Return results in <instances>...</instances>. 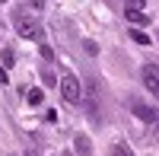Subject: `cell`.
<instances>
[{
	"mask_svg": "<svg viewBox=\"0 0 159 156\" xmlns=\"http://www.w3.org/2000/svg\"><path fill=\"white\" fill-rule=\"evenodd\" d=\"M13 25H16L19 38H29V42H42L45 38L42 22H38L35 16H29V13H16V16H13Z\"/></svg>",
	"mask_w": 159,
	"mask_h": 156,
	"instance_id": "1",
	"label": "cell"
},
{
	"mask_svg": "<svg viewBox=\"0 0 159 156\" xmlns=\"http://www.w3.org/2000/svg\"><path fill=\"white\" fill-rule=\"evenodd\" d=\"M61 96L70 102V105H76L80 99H83V86H80V80L70 73V70H64L61 73Z\"/></svg>",
	"mask_w": 159,
	"mask_h": 156,
	"instance_id": "2",
	"label": "cell"
},
{
	"mask_svg": "<svg viewBox=\"0 0 159 156\" xmlns=\"http://www.w3.org/2000/svg\"><path fill=\"white\" fill-rule=\"evenodd\" d=\"M130 108H134V115H137L140 121L159 124V108H150V105H143V102H130Z\"/></svg>",
	"mask_w": 159,
	"mask_h": 156,
	"instance_id": "3",
	"label": "cell"
},
{
	"mask_svg": "<svg viewBox=\"0 0 159 156\" xmlns=\"http://www.w3.org/2000/svg\"><path fill=\"white\" fill-rule=\"evenodd\" d=\"M140 76H143V86H147L150 93H153V96L159 99V70H156V67H150V64H147V67H143V73H140Z\"/></svg>",
	"mask_w": 159,
	"mask_h": 156,
	"instance_id": "4",
	"label": "cell"
},
{
	"mask_svg": "<svg viewBox=\"0 0 159 156\" xmlns=\"http://www.w3.org/2000/svg\"><path fill=\"white\" fill-rule=\"evenodd\" d=\"M124 16H127L130 22H137V25H147V22H150V13H143L140 3H127V7H124Z\"/></svg>",
	"mask_w": 159,
	"mask_h": 156,
	"instance_id": "5",
	"label": "cell"
},
{
	"mask_svg": "<svg viewBox=\"0 0 159 156\" xmlns=\"http://www.w3.org/2000/svg\"><path fill=\"white\" fill-rule=\"evenodd\" d=\"M108 156H134V150H130L124 140H118V144H111V147H108Z\"/></svg>",
	"mask_w": 159,
	"mask_h": 156,
	"instance_id": "6",
	"label": "cell"
},
{
	"mask_svg": "<svg viewBox=\"0 0 159 156\" xmlns=\"http://www.w3.org/2000/svg\"><path fill=\"white\" fill-rule=\"evenodd\" d=\"M25 99H29V105H42V89H29V93H25Z\"/></svg>",
	"mask_w": 159,
	"mask_h": 156,
	"instance_id": "7",
	"label": "cell"
},
{
	"mask_svg": "<svg viewBox=\"0 0 159 156\" xmlns=\"http://www.w3.org/2000/svg\"><path fill=\"white\" fill-rule=\"evenodd\" d=\"M130 38H134L137 45H150V38H147V32H140V29H130Z\"/></svg>",
	"mask_w": 159,
	"mask_h": 156,
	"instance_id": "8",
	"label": "cell"
},
{
	"mask_svg": "<svg viewBox=\"0 0 159 156\" xmlns=\"http://www.w3.org/2000/svg\"><path fill=\"white\" fill-rule=\"evenodd\" d=\"M13 61H16V54L7 48V51H3V64H0V67H3V70H7V67H13Z\"/></svg>",
	"mask_w": 159,
	"mask_h": 156,
	"instance_id": "9",
	"label": "cell"
},
{
	"mask_svg": "<svg viewBox=\"0 0 159 156\" xmlns=\"http://www.w3.org/2000/svg\"><path fill=\"white\" fill-rule=\"evenodd\" d=\"M76 147H80V153L89 156V140H86V137H76Z\"/></svg>",
	"mask_w": 159,
	"mask_h": 156,
	"instance_id": "10",
	"label": "cell"
},
{
	"mask_svg": "<svg viewBox=\"0 0 159 156\" xmlns=\"http://www.w3.org/2000/svg\"><path fill=\"white\" fill-rule=\"evenodd\" d=\"M0 83H7V70L3 67H0Z\"/></svg>",
	"mask_w": 159,
	"mask_h": 156,
	"instance_id": "11",
	"label": "cell"
}]
</instances>
